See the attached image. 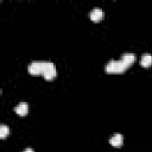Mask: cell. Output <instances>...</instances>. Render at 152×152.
I'll return each mask as SVG.
<instances>
[{"mask_svg": "<svg viewBox=\"0 0 152 152\" xmlns=\"http://www.w3.org/2000/svg\"><path fill=\"white\" fill-rule=\"evenodd\" d=\"M120 61L126 65V68H128V66L135 61V56H134L133 53L127 52V53H124V55L121 56V59H120Z\"/></svg>", "mask_w": 152, "mask_h": 152, "instance_id": "5", "label": "cell"}, {"mask_svg": "<svg viewBox=\"0 0 152 152\" xmlns=\"http://www.w3.org/2000/svg\"><path fill=\"white\" fill-rule=\"evenodd\" d=\"M43 70H44V62L36 61L28 65V72L32 75H40V74L43 75Z\"/></svg>", "mask_w": 152, "mask_h": 152, "instance_id": "3", "label": "cell"}, {"mask_svg": "<svg viewBox=\"0 0 152 152\" xmlns=\"http://www.w3.org/2000/svg\"><path fill=\"white\" fill-rule=\"evenodd\" d=\"M57 75L56 66L52 62H44V70H43V76L45 80H52Z\"/></svg>", "mask_w": 152, "mask_h": 152, "instance_id": "2", "label": "cell"}, {"mask_svg": "<svg viewBox=\"0 0 152 152\" xmlns=\"http://www.w3.org/2000/svg\"><path fill=\"white\" fill-rule=\"evenodd\" d=\"M23 152H33V150L32 148H25Z\"/></svg>", "mask_w": 152, "mask_h": 152, "instance_id": "10", "label": "cell"}, {"mask_svg": "<svg viewBox=\"0 0 152 152\" xmlns=\"http://www.w3.org/2000/svg\"><path fill=\"white\" fill-rule=\"evenodd\" d=\"M102 17H103V12H102V10L101 8H94V10H91V12H90V19L93 20V21H95V23H97V21H100L101 19H102Z\"/></svg>", "mask_w": 152, "mask_h": 152, "instance_id": "6", "label": "cell"}, {"mask_svg": "<svg viewBox=\"0 0 152 152\" xmlns=\"http://www.w3.org/2000/svg\"><path fill=\"white\" fill-rule=\"evenodd\" d=\"M140 64H141L144 68H148L150 65H152V55H150V53H144V55L141 56Z\"/></svg>", "mask_w": 152, "mask_h": 152, "instance_id": "8", "label": "cell"}, {"mask_svg": "<svg viewBox=\"0 0 152 152\" xmlns=\"http://www.w3.org/2000/svg\"><path fill=\"white\" fill-rule=\"evenodd\" d=\"M126 69H127L126 65L121 61H115V59H112L106 65V71L109 74H120V72H124Z\"/></svg>", "mask_w": 152, "mask_h": 152, "instance_id": "1", "label": "cell"}, {"mask_svg": "<svg viewBox=\"0 0 152 152\" xmlns=\"http://www.w3.org/2000/svg\"><path fill=\"white\" fill-rule=\"evenodd\" d=\"M8 133H10V128L5 124H2L0 126V138H6L8 135Z\"/></svg>", "mask_w": 152, "mask_h": 152, "instance_id": "9", "label": "cell"}, {"mask_svg": "<svg viewBox=\"0 0 152 152\" xmlns=\"http://www.w3.org/2000/svg\"><path fill=\"white\" fill-rule=\"evenodd\" d=\"M14 110H15V113H17L18 115L24 116V115H26L27 112H28V104H27L26 102H19V103L15 106Z\"/></svg>", "mask_w": 152, "mask_h": 152, "instance_id": "4", "label": "cell"}, {"mask_svg": "<svg viewBox=\"0 0 152 152\" xmlns=\"http://www.w3.org/2000/svg\"><path fill=\"white\" fill-rule=\"evenodd\" d=\"M122 140H124L122 135H121L120 133H116V134H114L113 137H110L109 142H110L112 146H114V147H119V146L122 145Z\"/></svg>", "mask_w": 152, "mask_h": 152, "instance_id": "7", "label": "cell"}]
</instances>
